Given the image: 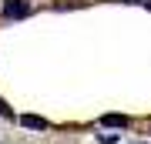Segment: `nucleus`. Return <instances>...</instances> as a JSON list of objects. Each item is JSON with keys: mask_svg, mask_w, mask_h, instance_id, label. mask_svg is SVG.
<instances>
[{"mask_svg": "<svg viewBox=\"0 0 151 144\" xmlns=\"http://www.w3.org/2000/svg\"><path fill=\"white\" fill-rule=\"evenodd\" d=\"M128 4H138V0H128Z\"/></svg>", "mask_w": 151, "mask_h": 144, "instance_id": "39448f33", "label": "nucleus"}, {"mask_svg": "<svg viewBox=\"0 0 151 144\" xmlns=\"http://www.w3.org/2000/svg\"><path fill=\"white\" fill-rule=\"evenodd\" d=\"M24 128H47V121H40V117H30V114H27V117H24Z\"/></svg>", "mask_w": 151, "mask_h": 144, "instance_id": "7ed1b4c3", "label": "nucleus"}, {"mask_svg": "<svg viewBox=\"0 0 151 144\" xmlns=\"http://www.w3.org/2000/svg\"><path fill=\"white\" fill-rule=\"evenodd\" d=\"M27 14H30V4H27V0H4V17H10V20H24Z\"/></svg>", "mask_w": 151, "mask_h": 144, "instance_id": "f257e3e1", "label": "nucleus"}, {"mask_svg": "<svg viewBox=\"0 0 151 144\" xmlns=\"http://www.w3.org/2000/svg\"><path fill=\"white\" fill-rule=\"evenodd\" d=\"M0 114H4V117H10V107H7L4 101H0Z\"/></svg>", "mask_w": 151, "mask_h": 144, "instance_id": "20e7f679", "label": "nucleus"}, {"mask_svg": "<svg viewBox=\"0 0 151 144\" xmlns=\"http://www.w3.org/2000/svg\"><path fill=\"white\" fill-rule=\"evenodd\" d=\"M104 124H108V128H124V124H128V117H121V114H108V117H104Z\"/></svg>", "mask_w": 151, "mask_h": 144, "instance_id": "f03ea898", "label": "nucleus"}]
</instances>
